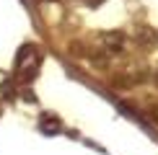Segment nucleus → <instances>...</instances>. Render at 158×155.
Returning a JSON list of instances; mask_svg holds the SVG:
<instances>
[{
	"mask_svg": "<svg viewBox=\"0 0 158 155\" xmlns=\"http://www.w3.org/2000/svg\"><path fill=\"white\" fill-rule=\"evenodd\" d=\"M104 42L109 44L111 52H119L122 44H124V36H122V34H106V36H104Z\"/></svg>",
	"mask_w": 158,
	"mask_h": 155,
	"instance_id": "nucleus-1",
	"label": "nucleus"
},
{
	"mask_svg": "<svg viewBox=\"0 0 158 155\" xmlns=\"http://www.w3.org/2000/svg\"><path fill=\"white\" fill-rule=\"evenodd\" d=\"M42 129H52V132H60V121H57V119H42Z\"/></svg>",
	"mask_w": 158,
	"mask_h": 155,
	"instance_id": "nucleus-2",
	"label": "nucleus"
}]
</instances>
